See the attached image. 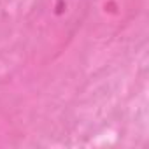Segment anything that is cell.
Instances as JSON below:
<instances>
[{"mask_svg":"<svg viewBox=\"0 0 149 149\" xmlns=\"http://www.w3.org/2000/svg\"><path fill=\"white\" fill-rule=\"evenodd\" d=\"M88 6L90 0H37L32 23L46 37L70 39L81 26Z\"/></svg>","mask_w":149,"mask_h":149,"instance_id":"1","label":"cell"}]
</instances>
